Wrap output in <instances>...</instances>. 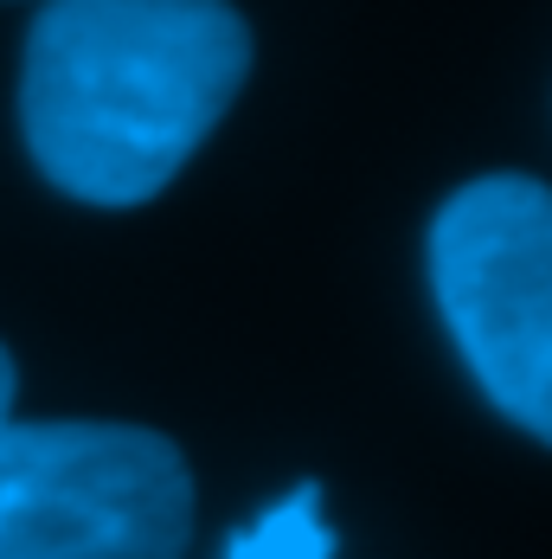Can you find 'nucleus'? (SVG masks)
<instances>
[{
    "label": "nucleus",
    "instance_id": "3",
    "mask_svg": "<svg viewBox=\"0 0 552 559\" xmlns=\"http://www.w3.org/2000/svg\"><path fill=\"white\" fill-rule=\"evenodd\" d=\"M193 476L173 438L91 418H0V559H180Z\"/></svg>",
    "mask_w": 552,
    "mask_h": 559
},
{
    "label": "nucleus",
    "instance_id": "4",
    "mask_svg": "<svg viewBox=\"0 0 552 559\" xmlns=\"http://www.w3.org/2000/svg\"><path fill=\"white\" fill-rule=\"evenodd\" d=\"M225 559H334V534L322 521V489L302 483L296 496L271 502L225 547Z\"/></svg>",
    "mask_w": 552,
    "mask_h": 559
},
{
    "label": "nucleus",
    "instance_id": "5",
    "mask_svg": "<svg viewBox=\"0 0 552 559\" xmlns=\"http://www.w3.org/2000/svg\"><path fill=\"white\" fill-rule=\"evenodd\" d=\"M13 392H20V373H13V354L0 347V418H13Z\"/></svg>",
    "mask_w": 552,
    "mask_h": 559
},
{
    "label": "nucleus",
    "instance_id": "1",
    "mask_svg": "<svg viewBox=\"0 0 552 559\" xmlns=\"http://www.w3.org/2000/svg\"><path fill=\"white\" fill-rule=\"evenodd\" d=\"M244 78L251 26L225 0H46L20 58V135L58 193L142 206Z\"/></svg>",
    "mask_w": 552,
    "mask_h": 559
},
{
    "label": "nucleus",
    "instance_id": "2",
    "mask_svg": "<svg viewBox=\"0 0 552 559\" xmlns=\"http://www.w3.org/2000/svg\"><path fill=\"white\" fill-rule=\"evenodd\" d=\"M431 296L469 380L552 450V187L482 174L431 219Z\"/></svg>",
    "mask_w": 552,
    "mask_h": 559
}]
</instances>
